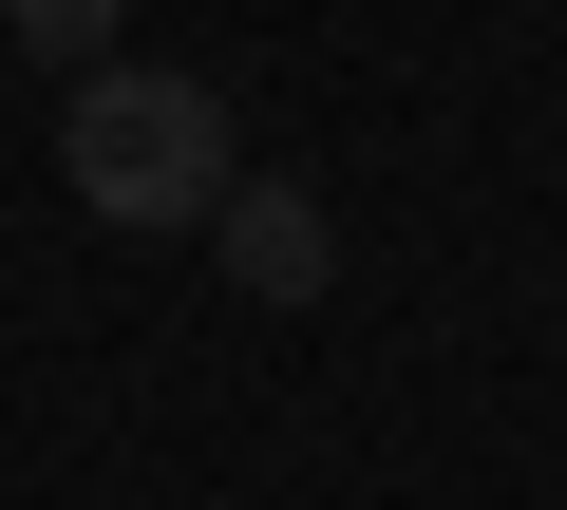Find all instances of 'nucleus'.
I'll return each mask as SVG.
<instances>
[{"label": "nucleus", "instance_id": "f257e3e1", "mask_svg": "<svg viewBox=\"0 0 567 510\" xmlns=\"http://www.w3.org/2000/svg\"><path fill=\"white\" fill-rule=\"evenodd\" d=\"M58 170H76L95 227H208L227 170H246V133H227L208 76H171V58H95V76L58 95Z\"/></svg>", "mask_w": 567, "mask_h": 510}, {"label": "nucleus", "instance_id": "f03ea898", "mask_svg": "<svg viewBox=\"0 0 567 510\" xmlns=\"http://www.w3.org/2000/svg\"><path fill=\"white\" fill-rule=\"evenodd\" d=\"M208 246H227V284H246L265 322L341 284V227H322V189H284V170H227V208H208Z\"/></svg>", "mask_w": 567, "mask_h": 510}, {"label": "nucleus", "instance_id": "7ed1b4c3", "mask_svg": "<svg viewBox=\"0 0 567 510\" xmlns=\"http://www.w3.org/2000/svg\"><path fill=\"white\" fill-rule=\"evenodd\" d=\"M20 39H39L58 76H95V58H114V0H20Z\"/></svg>", "mask_w": 567, "mask_h": 510}]
</instances>
